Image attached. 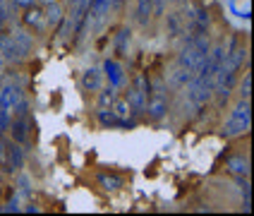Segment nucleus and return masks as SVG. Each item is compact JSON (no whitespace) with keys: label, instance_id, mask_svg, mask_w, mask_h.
<instances>
[{"label":"nucleus","instance_id":"1","mask_svg":"<svg viewBox=\"0 0 254 216\" xmlns=\"http://www.w3.org/2000/svg\"><path fill=\"white\" fill-rule=\"evenodd\" d=\"M211 51V41L209 36H197L192 41H183L180 53L175 56V63L168 70V82L166 84L173 89H185L201 70V63L206 60Z\"/></svg>","mask_w":254,"mask_h":216},{"label":"nucleus","instance_id":"2","mask_svg":"<svg viewBox=\"0 0 254 216\" xmlns=\"http://www.w3.org/2000/svg\"><path fill=\"white\" fill-rule=\"evenodd\" d=\"M0 111L5 115H22L29 113V99L24 91V77L5 72L0 79Z\"/></svg>","mask_w":254,"mask_h":216},{"label":"nucleus","instance_id":"3","mask_svg":"<svg viewBox=\"0 0 254 216\" xmlns=\"http://www.w3.org/2000/svg\"><path fill=\"white\" fill-rule=\"evenodd\" d=\"M250 128H252V103H250V99H240L233 106L230 115L226 118V123L221 128V135L226 140H235V137L247 135Z\"/></svg>","mask_w":254,"mask_h":216},{"label":"nucleus","instance_id":"4","mask_svg":"<svg viewBox=\"0 0 254 216\" xmlns=\"http://www.w3.org/2000/svg\"><path fill=\"white\" fill-rule=\"evenodd\" d=\"M185 89H187L185 108H190V111H201V108H206V103L213 101V79L209 74H201L199 72Z\"/></svg>","mask_w":254,"mask_h":216},{"label":"nucleus","instance_id":"5","mask_svg":"<svg viewBox=\"0 0 254 216\" xmlns=\"http://www.w3.org/2000/svg\"><path fill=\"white\" fill-rule=\"evenodd\" d=\"M168 84L163 82V79H156L151 89H149V99H146V108H144V113L149 115V120H154V123H161L166 115H168Z\"/></svg>","mask_w":254,"mask_h":216},{"label":"nucleus","instance_id":"6","mask_svg":"<svg viewBox=\"0 0 254 216\" xmlns=\"http://www.w3.org/2000/svg\"><path fill=\"white\" fill-rule=\"evenodd\" d=\"M10 137H12V142L22 144L24 149L31 146L34 142V135H36V123H34V115L31 111L29 113H22V115H12V120H10Z\"/></svg>","mask_w":254,"mask_h":216},{"label":"nucleus","instance_id":"7","mask_svg":"<svg viewBox=\"0 0 254 216\" xmlns=\"http://www.w3.org/2000/svg\"><path fill=\"white\" fill-rule=\"evenodd\" d=\"M149 89H151V82H149V77L146 74H139L132 86L127 89L125 99L127 103L132 106V113H144V108H146V99H149Z\"/></svg>","mask_w":254,"mask_h":216},{"label":"nucleus","instance_id":"8","mask_svg":"<svg viewBox=\"0 0 254 216\" xmlns=\"http://www.w3.org/2000/svg\"><path fill=\"white\" fill-rule=\"evenodd\" d=\"M7 31H10V39L14 41V48H17V53H19L22 60H27V58L34 56L36 41H34V34H31L27 27H22V24H10Z\"/></svg>","mask_w":254,"mask_h":216},{"label":"nucleus","instance_id":"9","mask_svg":"<svg viewBox=\"0 0 254 216\" xmlns=\"http://www.w3.org/2000/svg\"><path fill=\"white\" fill-rule=\"evenodd\" d=\"M24 163H27V151H24V146L17 142H10L5 146V161H2V171L14 175V173H22L24 168Z\"/></svg>","mask_w":254,"mask_h":216},{"label":"nucleus","instance_id":"10","mask_svg":"<svg viewBox=\"0 0 254 216\" xmlns=\"http://www.w3.org/2000/svg\"><path fill=\"white\" fill-rule=\"evenodd\" d=\"M22 27H27L29 31H43V29H48V24H46V17H43V7H41V5H31V7H24V14H22Z\"/></svg>","mask_w":254,"mask_h":216},{"label":"nucleus","instance_id":"11","mask_svg":"<svg viewBox=\"0 0 254 216\" xmlns=\"http://www.w3.org/2000/svg\"><path fill=\"white\" fill-rule=\"evenodd\" d=\"M223 168L235 178H250V156L247 154H233V156L226 158Z\"/></svg>","mask_w":254,"mask_h":216},{"label":"nucleus","instance_id":"12","mask_svg":"<svg viewBox=\"0 0 254 216\" xmlns=\"http://www.w3.org/2000/svg\"><path fill=\"white\" fill-rule=\"evenodd\" d=\"M166 36H168V41H178L185 36L183 10H173L166 14Z\"/></svg>","mask_w":254,"mask_h":216},{"label":"nucleus","instance_id":"13","mask_svg":"<svg viewBox=\"0 0 254 216\" xmlns=\"http://www.w3.org/2000/svg\"><path fill=\"white\" fill-rule=\"evenodd\" d=\"M82 89L84 91H91V94H96L103 89V72L99 68H86L82 72Z\"/></svg>","mask_w":254,"mask_h":216},{"label":"nucleus","instance_id":"14","mask_svg":"<svg viewBox=\"0 0 254 216\" xmlns=\"http://www.w3.org/2000/svg\"><path fill=\"white\" fill-rule=\"evenodd\" d=\"M43 7V17H46V24L48 27H60V22H63V17H65V10H63V2H58V0H48Z\"/></svg>","mask_w":254,"mask_h":216},{"label":"nucleus","instance_id":"15","mask_svg":"<svg viewBox=\"0 0 254 216\" xmlns=\"http://www.w3.org/2000/svg\"><path fill=\"white\" fill-rule=\"evenodd\" d=\"M154 14V0H134V24L146 27Z\"/></svg>","mask_w":254,"mask_h":216},{"label":"nucleus","instance_id":"16","mask_svg":"<svg viewBox=\"0 0 254 216\" xmlns=\"http://www.w3.org/2000/svg\"><path fill=\"white\" fill-rule=\"evenodd\" d=\"M103 72H106V77H108V82H111L113 89H120L125 84V74H123V68H120L118 60H106L103 63Z\"/></svg>","mask_w":254,"mask_h":216},{"label":"nucleus","instance_id":"17","mask_svg":"<svg viewBox=\"0 0 254 216\" xmlns=\"http://www.w3.org/2000/svg\"><path fill=\"white\" fill-rule=\"evenodd\" d=\"M111 111L115 113V118H118V123L120 125H129V118H132V106L127 103V99L123 96H115V101L111 103Z\"/></svg>","mask_w":254,"mask_h":216},{"label":"nucleus","instance_id":"18","mask_svg":"<svg viewBox=\"0 0 254 216\" xmlns=\"http://www.w3.org/2000/svg\"><path fill=\"white\" fill-rule=\"evenodd\" d=\"M96 183H99L106 192H115V190H120L123 187V178L118 175V173H99L96 175Z\"/></svg>","mask_w":254,"mask_h":216},{"label":"nucleus","instance_id":"19","mask_svg":"<svg viewBox=\"0 0 254 216\" xmlns=\"http://www.w3.org/2000/svg\"><path fill=\"white\" fill-rule=\"evenodd\" d=\"M14 10L17 7L12 5V0H0V24L5 29L14 22Z\"/></svg>","mask_w":254,"mask_h":216},{"label":"nucleus","instance_id":"20","mask_svg":"<svg viewBox=\"0 0 254 216\" xmlns=\"http://www.w3.org/2000/svg\"><path fill=\"white\" fill-rule=\"evenodd\" d=\"M96 118H99V123L103 128H118V125H120L111 108H99V111H96Z\"/></svg>","mask_w":254,"mask_h":216},{"label":"nucleus","instance_id":"21","mask_svg":"<svg viewBox=\"0 0 254 216\" xmlns=\"http://www.w3.org/2000/svg\"><path fill=\"white\" fill-rule=\"evenodd\" d=\"M99 94V108H111V103L115 101V89L113 86H108V89H101V91H96Z\"/></svg>","mask_w":254,"mask_h":216},{"label":"nucleus","instance_id":"22","mask_svg":"<svg viewBox=\"0 0 254 216\" xmlns=\"http://www.w3.org/2000/svg\"><path fill=\"white\" fill-rule=\"evenodd\" d=\"M238 94H240V99H250L252 96V74L250 72H245V77H242L240 82H238Z\"/></svg>","mask_w":254,"mask_h":216},{"label":"nucleus","instance_id":"23","mask_svg":"<svg viewBox=\"0 0 254 216\" xmlns=\"http://www.w3.org/2000/svg\"><path fill=\"white\" fill-rule=\"evenodd\" d=\"M0 212H22V207H19V202H5L2 207H0Z\"/></svg>","mask_w":254,"mask_h":216},{"label":"nucleus","instance_id":"24","mask_svg":"<svg viewBox=\"0 0 254 216\" xmlns=\"http://www.w3.org/2000/svg\"><path fill=\"white\" fill-rule=\"evenodd\" d=\"M12 5L17 10H24V7H31V5H39V0H12Z\"/></svg>","mask_w":254,"mask_h":216},{"label":"nucleus","instance_id":"25","mask_svg":"<svg viewBox=\"0 0 254 216\" xmlns=\"http://www.w3.org/2000/svg\"><path fill=\"white\" fill-rule=\"evenodd\" d=\"M5 146H7V142H5L2 135H0V168H2V161H5Z\"/></svg>","mask_w":254,"mask_h":216},{"label":"nucleus","instance_id":"26","mask_svg":"<svg viewBox=\"0 0 254 216\" xmlns=\"http://www.w3.org/2000/svg\"><path fill=\"white\" fill-rule=\"evenodd\" d=\"M5 72H7V63H5V58H2V53H0V79L5 77Z\"/></svg>","mask_w":254,"mask_h":216},{"label":"nucleus","instance_id":"27","mask_svg":"<svg viewBox=\"0 0 254 216\" xmlns=\"http://www.w3.org/2000/svg\"><path fill=\"white\" fill-rule=\"evenodd\" d=\"M175 5H185V2H190V0H173Z\"/></svg>","mask_w":254,"mask_h":216},{"label":"nucleus","instance_id":"28","mask_svg":"<svg viewBox=\"0 0 254 216\" xmlns=\"http://www.w3.org/2000/svg\"><path fill=\"white\" fill-rule=\"evenodd\" d=\"M2 29H5V27H2V24H0V31H2Z\"/></svg>","mask_w":254,"mask_h":216}]
</instances>
